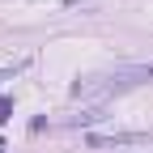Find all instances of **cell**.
Segmentation results:
<instances>
[{"label":"cell","mask_w":153,"mask_h":153,"mask_svg":"<svg viewBox=\"0 0 153 153\" xmlns=\"http://www.w3.org/2000/svg\"><path fill=\"white\" fill-rule=\"evenodd\" d=\"M140 81H153V64H132V68H115V72H106V76H94V81L76 85V98L106 102V98H115V94H123V89L140 85Z\"/></svg>","instance_id":"cell-1"},{"label":"cell","mask_w":153,"mask_h":153,"mask_svg":"<svg viewBox=\"0 0 153 153\" xmlns=\"http://www.w3.org/2000/svg\"><path fill=\"white\" fill-rule=\"evenodd\" d=\"M140 140H149V132H115V136H98V132H94V136H89V149H111V145H140Z\"/></svg>","instance_id":"cell-2"}]
</instances>
